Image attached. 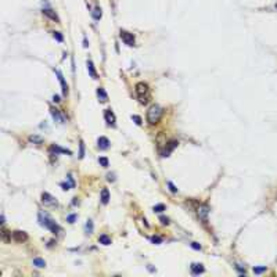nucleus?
<instances>
[{
    "label": "nucleus",
    "mask_w": 277,
    "mask_h": 277,
    "mask_svg": "<svg viewBox=\"0 0 277 277\" xmlns=\"http://www.w3.org/2000/svg\"><path fill=\"white\" fill-rule=\"evenodd\" d=\"M136 96L138 98V101L141 104H147L151 98V93H150V88L147 83L144 82H140L136 85Z\"/></svg>",
    "instance_id": "nucleus-1"
},
{
    "label": "nucleus",
    "mask_w": 277,
    "mask_h": 277,
    "mask_svg": "<svg viewBox=\"0 0 277 277\" xmlns=\"http://www.w3.org/2000/svg\"><path fill=\"white\" fill-rule=\"evenodd\" d=\"M162 112L164 111L159 105H151L149 108V111H147V121H149V123H151V125L158 123L161 117H162Z\"/></svg>",
    "instance_id": "nucleus-2"
},
{
    "label": "nucleus",
    "mask_w": 277,
    "mask_h": 277,
    "mask_svg": "<svg viewBox=\"0 0 277 277\" xmlns=\"http://www.w3.org/2000/svg\"><path fill=\"white\" fill-rule=\"evenodd\" d=\"M39 220H40V224L44 227H47L49 230H51L54 234H57L58 231H61V227L58 226V224L56 223V222L53 220V219H50L49 216H46V215L40 214L39 215Z\"/></svg>",
    "instance_id": "nucleus-3"
},
{
    "label": "nucleus",
    "mask_w": 277,
    "mask_h": 277,
    "mask_svg": "<svg viewBox=\"0 0 277 277\" xmlns=\"http://www.w3.org/2000/svg\"><path fill=\"white\" fill-rule=\"evenodd\" d=\"M119 36H121L122 42H123L125 44H128V46H130V47L134 46V43H136L133 33H130V32H128V31H121L119 32Z\"/></svg>",
    "instance_id": "nucleus-4"
},
{
    "label": "nucleus",
    "mask_w": 277,
    "mask_h": 277,
    "mask_svg": "<svg viewBox=\"0 0 277 277\" xmlns=\"http://www.w3.org/2000/svg\"><path fill=\"white\" fill-rule=\"evenodd\" d=\"M42 202H43L44 205H47V207H54V205H57V199L53 197V195H50L49 193H43L42 194Z\"/></svg>",
    "instance_id": "nucleus-5"
},
{
    "label": "nucleus",
    "mask_w": 277,
    "mask_h": 277,
    "mask_svg": "<svg viewBox=\"0 0 277 277\" xmlns=\"http://www.w3.org/2000/svg\"><path fill=\"white\" fill-rule=\"evenodd\" d=\"M13 238H14V241H17V243H24V241L28 240V236L25 231L15 230V231H13Z\"/></svg>",
    "instance_id": "nucleus-6"
},
{
    "label": "nucleus",
    "mask_w": 277,
    "mask_h": 277,
    "mask_svg": "<svg viewBox=\"0 0 277 277\" xmlns=\"http://www.w3.org/2000/svg\"><path fill=\"white\" fill-rule=\"evenodd\" d=\"M104 118H105V121H107V123L109 125V126H115V115L111 109H105Z\"/></svg>",
    "instance_id": "nucleus-7"
},
{
    "label": "nucleus",
    "mask_w": 277,
    "mask_h": 277,
    "mask_svg": "<svg viewBox=\"0 0 277 277\" xmlns=\"http://www.w3.org/2000/svg\"><path fill=\"white\" fill-rule=\"evenodd\" d=\"M50 112L56 122H58V123H64V122H65V119H64V117L60 114V111L57 108H50Z\"/></svg>",
    "instance_id": "nucleus-8"
},
{
    "label": "nucleus",
    "mask_w": 277,
    "mask_h": 277,
    "mask_svg": "<svg viewBox=\"0 0 277 277\" xmlns=\"http://www.w3.org/2000/svg\"><path fill=\"white\" fill-rule=\"evenodd\" d=\"M56 73H57V76H58V79H60L61 86H63V93H64V94H68V85L65 83V79H64V76H63V73H61V71H60V69H56Z\"/></svg>",
    "instance_id": "nucleus-9"
},
{
    "label": "nucleus",
    "mask_w": 277,
    "mask_h": 277,
    "mask_svg": "<svg viewBox=\"0 0 277 277\" xmlns=\"http://www.w3.org/2000/svg\"><path fill=\"white\" fill-rule=\"evenodd\" d=\"M43 14L44 15H47L49 18H51L53 21H56V22H58L60 20H58V17H57V14H56V11H53L51 8H43Z\"/></svg>",
    "instance_id": "nucleus-10"
},
{
    "label": "nucleus",
    "mask_w": 277,
    "mask_h": 277,
    "mask_svg": "<svg viewBox=\"0 0 277 277\" xmlns=\"http://www.w3.org/2000/svg\"><path fill=\"white\" fill-rule=\"evenodd\" d=\"M204 272V266L201 263H193L191 265V273L193 274H199V273Z\"/></svg>",
    "instance_id": "nucleus-11"
},
{
    "label": "nucleus",
    "mask_w": 277,
    "mask_h": 277,
    "mask_svg": "<svg viewBox=\"0 0 277 277\" xmlns=\"http://www.w3.org/2000/svg\"><path fill=\"white\" fill-rule=\"evenodd\" d=\"M98 147L101 150H105V149H108L109 147V140L107 137H104V136H101L98 138Z\"/></svg>",
    "instance_id": "nucleus-12"
},
{
    "label": "nucleus",
    "mask_w": 277,
    "mask_h": 277,
    "mask_svg": "<svg viewBox=\"0 0 277 277\" xmlns=\"http://www.w3.org/2000/svg\"><path fill=\"white\" fill-rule=\"evenodd\" d=\"M97 96H98L100 101H103V103H105L108 100V96H107V93H105L104 88H98L97 89Z\"/></svg>",
    "instance_id": "nucleus-13"
},
{
    "label": "nucleus",
    "mask_w": 277,
    "mask_h": 277,
    "mask_svg": "<svg viewBox=\"0 0 277 277\" xmlns=\"http://www.w3.org/2000/svg\"><path fill=\"white\" fill-rule=\"evenodd\" d=\"M100 199H101L103 204H108V201H109V191L107 189H103L101 190V197H100Z\"/></svg>",
    "instance_id": "nucleus-14"
},
{
    "label": "nucleus",
    "mask_w": 277,
    "mask_h": 277,
    "mask_svg": "<svg viewBox=\"0 0 277 277\" xmlns=\"http://www.w3.org/2000/svg\"><path fill=\"white\" fill-rule=\"evenodd\" d=\"M88 71H89V73H90V76L92 78H97V72H96V69H94V65H93V63L92 61H88Z\"/></svg>",
    "instance_id": "nucleus-15"
},
{
    "label": "nucleus",
    "mask_w": 277,
    "mask_h": 277,
    "mask_svg": "<svg viewBox=\"0 0 277 277\" xmlns=\"http://www.w3.org/2000/svg\"><path fill=\"white\" fill-rule=\"evenodd\" d=\"M208 212H209V211H208V207H201V208L198 209V215H199V218H201L204 222L207 220V215H208Z\"/></svg>",
    "instance_id": "nucleus-16"
},
{
    "label": "nucleus",
    "mask_w": 277,
    "mask_h": 277,
    "mask_svg": "<svg viewBox=\"0 0 277 277\" xmlns=\"http://www.w3.org/2000/svg\"><path fill=\"white\" fill-rule=\"evenodd\" d=\"M98 241L101 244H104V245H109V244H111V238H109L107 234H101L100 238H98Z\"/></svg>",
    "instance_id": "nucleus-17"
},
{
    "label": "nucleus",
    "mask_w": 277,
    "mask_h": 277,
    "mask_svg": "<svg viewBox=\"0 0 277 277\" xmlns=\"http://www.w3.org/2000/svg\"><path fill=\"white\" fill-rule=\"evenodd\" d=\"M33 265L36 267H44V266H46V262H44L43 259H40V258H35V259H33Z\"/></svg>",
    "instance_id": "nucleus-18"
},
{
    "label": "nucleus",
    "mask_w": 277,
    "mask_h": 277,
    "mask_svg": "<svg viewBox=\"0 0 277 277\" xmlns=\"http://www.w3.org/2000/svg\"><path fill=\"white\" fill-rule=\"evenodd\" d=\"M29 141L31 143H35V144H42L43 143V138L39 136H29Z\"/></svg>",
    "instance_id": "nucleus-19"
},
{
    "label": "nucleus",
    "mask_w": 277,
    "mask_h": 277,
    "mask_svg": "<svg viewBox=\"0 0 277 277\" xmlns=\"http://www.w3.org/2000/svg\"><path fill=\"white\" fill-rule=\"evenodd\" d=\"M51 151H57V153H67V154H71V151L68 150H64V149H60L58 146H51Z\"/></svg>",
    "instance_id": "nucleus-20"
},
{
    "label": "nucleus",
    "mask_w": 277,
    "mask_h": 277,
    "mask_svg": "<svg viewBox=\"0 0 277 277\" xmlns=\"http://www.w3.org/2000/svg\"><path fill=\"white\" fill-rule=\"evenodd\" d=\"M98 162H100V164H101V165H103V166H104V168H107V166H108V159H107V158H105V157H101V158H100V159H98Z\"/></svg>",
    "instance_id": "nucleus-21"
},
{
    "label": "nucleus",
    "mask_w": 277,
    "mask_h": 277,
    "mask_svg": "<svg viewBox=\"0 0 277 277\" xmlns=\"http://www.w3.org/2000/svg\"><path fill=\"white\" fill-rule=\"evenodd\" d=\"M53 36H54V39H57L58 42H63V40H64L63 35H61L60 32H54V33H53Z\"/></svg>",
    "instance_id": "nucleus-22"
},
{
    "label": "nucleus",
    "mask_w": 277,
    "mask_h": 277,
    "mask_svg": "<svg viewBox=\"0 0 277 277\" xmlns=\"http://www.w3.org/2000/svg\"><path fill=\"white\" fill-rule=\"evenodd\" d=\"M154 211H155V212H162V211H165V205H162V204L155 205V207H154Z\"/></svg>",
    "instance_id": "nucleus-23"
},
{
    "label": "nucleus",
    "mask_w": 277,
    "mask_h": 277,
    "mask_svg": "<svg viewBox=\"0 0 277 277\" xmlns=\"http://www.w3.org/2000/svg\"><path fill=\"white\" fill-rule=\"evenodd\" d=\"M151 241H153L154 244H161L162 243V238L158 237V236H154V237H151Z\"/></svg>",
    "instance_id": "nucleus-24"
},
{
    "label": "nucleus",
    "mask_w": 277,
    "mask_h": 277,
    "mask_svg": "<svg viewBox=\"0 0 277 277\" xmlns=\"http://www.w3.org/2000/svg\"><path fill=\"white\" fill-rule=\"evenodd\" d=\"M93 15H94L96 20H98V18L101 17V8H98V7L96 8V10H94V14H93Z\"/></svg>",
    "instance_id": "nucleus-25"
},
{
    "label": "nucleus",
    "mask_w": 277,
    "mask_h": 277,
    "mask_svg": "<svg viewBox=\"0 0 277 277\" xmlns=\"http://www.w3.org/2000/svg\"><path fill=\"white\" fill-rule=\"evenodd\" d=\"M86 230H88V233H92V231H93V223H92V220H88V224H86Z\"/></svg>",
    "instance_id": "nucleus-26"
},
{
    "label": "nucleus",
    "mask_w": 277,
    "mask_h": 277,
    "mask_svg": "<svg viewBox=\"0 0 277 277\" xmlns=\"http://www.w3.org/2000/svg\"><path fill=\"white\" fill-rule=\"evenodd\" d=\"M265 270H266L265 266H263V267H254V273H256V274H259V273L265 272Z\"/></svg>",
    "instance_id": "nucleus-27"
},
{
    "label": "nucleus",
    "mask_w": 277,
    "mask_h": 277,
    "mask_svg": "<svg viewBox=\"0 0 277 277\" xmlns=\"http://www.w3.org/2000/svg\"><path fill=\"white\" fill-rule=\"evenodd\" d=\"M2 238L4 241H7L8 240V231L7 230H4V229H3V231H2Z\"/></svg>",
    "instance_id": "nucleus-28"
},
{
    "label": "nucleus",
    "mask_w": 277,
    "mask_h": 277,
    "mask_svg": "<svg viewBox=\"0 0 277 277\" xmlns=\"http://www.w3.org/2000/svg\"><path fill=\"white\" fill-rule=\"evenodd\" d=\"M168 186H169V189H170V191H172V193H176V191H178V189L173 186L172 182H168Z\"/></svg>",
    "instance_id": "nucleus-29"
},
{
    "label": "nucleus",
    "mask_w": 277,
    "mask_h": 277,
    "mask_svg": "<svg viewBox=\"0 0 277 277\" xmlns=\"http://www.w3.org/2000/svg\"><path fill=\"white\" fill-rule=\"evenodd\" d=\"M83 154H85V146H83V143L80 141V154H79L80 158H83Z\"/></svg>",
    "instance_id": "nucleus-30"
},
{
    "label": "nucleus",
    "mask_w": 277,
    "mask_h": 277,
    "mask_svg": "<svg viewBox=\"0 0 277 277\" xmlns=\"http://www.w3.org/2000/svg\"><path fill=\"white\" fill-rule=\"evenodd\" d=\"M132 118H133V121H136L137 125H141V118L140 117H136V115H134V117H132Z\"/></svg>",
    "instance_id": "nucleus-31"
},
{
    "label": "nucleus",
    "mask_w": 277,
    "mask_h": 277,
    "mask_svg": "<svg viewBox=\"0 0 277 277\" xmlns=\"http://www.w3.org/2000/svg\"><path fill=\"white\" fill-rule=\"evenodd\" d=\"M191 247L194 248V249H201V245H199L198 243H191Z\"/></svg>",
    "instance_id": "nucleus-32"
},
{
    "label": "nucleus",
    "mask_w": 277,
    "mask_h": 277,
    "mask_svg": "<svg viewBox=\"0 0 277 277\" xmlns=\"http://www.w3.org/2000/svg\"><path fill=\"white\" fill-rule=\"evenodd\" d=\"M159 220L162 222V224H168V223H169V222H168V218H164V216H161V218H159Z\"/></svg>",
    "instance_id": "nucleus-33"
},
{
    "label": "nucleus",
    "mask_w": 277,
    "mask_h": 277,
    "mask_svg": "<svg viewBox=\"0 0 277 277\" xmlns=\"http://www.w3.org/2000/svg\"><path fill=\"white\" fill-rule=\"evenodd\" d=\"M75 218H76V216H75V215H71V216L68 218V220H69V223H73V220H75Z\"/></svg>",
    "instance_id": "nucleus-34"
},
{
    "label": "nucleus",
    "mask_w": 277,
    "mask_h": 277,
    "mask_svg": "<svg viewBox=\"0 0 277 277\" xmlns=\"http://www.w3.org/2000/svg\"><path fill=\"white\" fill-rule=\"evenodd\" d=\"M53 101H56V103H60V97H58V96H54V97H53Z\"/></svg>",
    "instance_id": "nucleus-35"
},
{
    "label": "nucleus",
    "mask_w": 277,
    "mask_h": 277,
    "mask_svg": "<svg viewBox=\"0 0 277 277\" xmlns=\"http://www.w3.org/2000/svg\"><path fill=\"white\" fill-rule=\"evenodd\" d=\"M276 8H277V4H276Z\"/></svg>",
    "instance_id": "nucleus-36"
}]
</instances>
